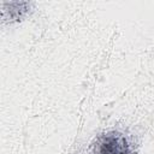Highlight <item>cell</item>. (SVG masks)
Wrapping results in <instances>:
<instances>
[{"mask_svg":"<svg viewBox=\"0 0 154 154\" xmlns=\"http://www.w3.org/2000/svg\"><path fill=\"white\" fill-rule=\"evenodd\" d=\"M89 154H137L132 138L120 130H108L91 143Z\"/></svg>","mask_w":154,"mask_h":154,"instance_id":"1","label":"cell"},{"mask_svg":"<svg viewBox=\"0 0 154 154\" xmlns=\"http://www.w3.org/2000/svg\"><path fill=\"white\" fill-rule=\"evenodd\" d=\"M10 6L11 10H2V18L6 22H10V23H13V22H19L22 20L28 13H29V8H30V5L29 2H18L17 4V8L12 10L11 7V4H7Z\"/></svg>","mask_w":154,"mask_h":154,"instance_id":"2","label":"cell"}]
</instances>
